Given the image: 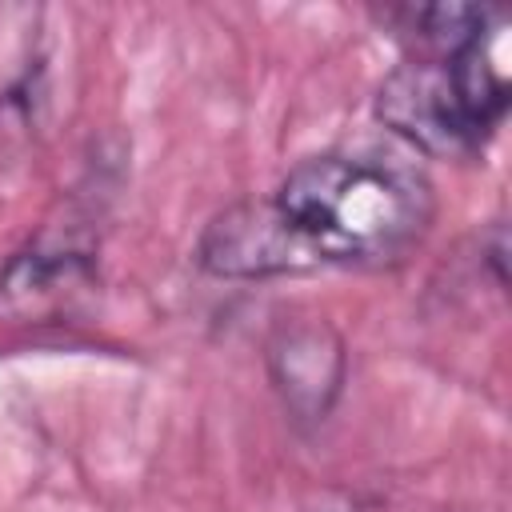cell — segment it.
<instances>
[{
  "mask_svg": "<svg viewBox=\"0 0 512 512\" xmlns=\"http://www.w3.org/2000/svg\"><path fill=\"white\" fill-rule=\"evenodd\" d=\"M272 208L316 264H364L408 252L428 220V180L396 160L324 152L296 164Z\"/></svg>",
  "mask_w": 512,
  "mask_h": 512,
  "instance_id": "cell-1",
  "label": "cell"
},
{
  "mask_svg": "<svg viewBox=\"0 0 512 512\" xmlns=\"http://www.w3.org/2000/svg\"><path fill=\"white\" fill-rule=\"evenodd\" d=\"M268 372L296 420H324L344 384V344L324 320H280L268 336Z\"/></svg>",
  "mask_w": 512,
  "mask_h": 512,
  "instance_id": "cell-2",
  "label": "cell"
},
{
  "mask_svg": "<svg viewBox=\"0 0 512 512\" xmlns=\"http://www.w3.org/2000/svg\"><path fill=\"white\" fill-rule=\"evenodd\" d=\"M380 120L408 136L412 144L428 152H468L480 144V136L468 128L456 92L448 84L444 64H404L396 68L376 100Z\"/></svg>",
  "mask_w": 512,
  "mask_h": 512,
  "instance_id": "cell-3",
  "label": "cell"
},
{
  "mask_svg": "<svg viewBox=\"0 0 512 512\" xmlns=\"http://www.w3.org/2000/svg\"><path fill=\"white\" fill-rule=\"evenodd\" d=\"M196 252L216 276H272L316 264L272 204H236L220 212L204 228Z\"/></svg>",
  "mask_w": 512,
  "mask_h": 512,
  "instance_id": "cell-4",
  "label": "cell"
}]
</instances>
